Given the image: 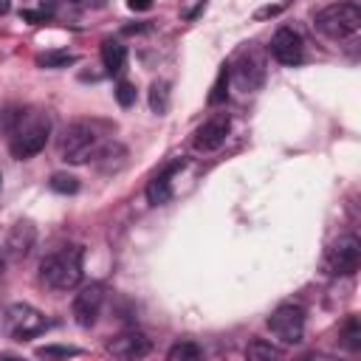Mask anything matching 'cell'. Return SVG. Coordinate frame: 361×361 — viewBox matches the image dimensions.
Segmentation results:
<instances>
[{
	"mask_svg": "<svg viewBox=\"0 0 361 361\" xmlns=\"http://www.w3.org/2000/svg\"><path fill=\"white\" fill-rule=\"evenodd\" d=\"M11 116L6 118V127L11 133L8 149L17 161L34 158L37 152L45 149L48 135H51V118L42 110H8Z\"/></svg>",
	"mask_w": 361,
	"mask_h": 361,
	"instance_id": "1",
	"label": "cell"
},
{
	"mask_svg": "<svg viewBox=\"0 0 361 361\" xmlns=\"http://www.w3.org/2000/svg\"><path fill=\"white\" fill-rule=\"evenodd\" d=\"M110 133V124L104 121H87L79 118L73 124H68L59 135V158L65 164H87L96 158V152L104 147V141Z\"/></svg>",
	"mask_w": 361,
	"mask_h": 361,
	"instance_id": "2",
	"label": "cell"
},
{
	"mask_svg": "<svg viewBox=\"0 0 361 361\" xmlns=\"http://www.w3.org/2000/svg\"><path fill=\"white\" fill-rule=\"evenodd\" d=\"M82 245H62L42 257L39 279L54 290H73L82 282Z\"/></svg>",
	"mask_w": 361,
	"mask_h": 361,
	"instance_id": "3",
	"label": "cell"
},
{
	"mask_svg": "<svg viewBox=\"0 0 361 361\" xmlns=\"http://www.w3.org/2000/svg\"><path fill=\"white\" fill-rule=\"evenodd\" d=\"M313 25L327 39H347V37L358 34V28H361V6L353 0L330 3L316 11Z\"/></svg>",
	"mask_w": 361,
	"mask_h": 361,
	"instance_id": "4",
	"label": "cell"
},
{
	"mask_svg": "<svg viewBox=\"0 0 361 361\" xmlns=\"http://www.w3.org/2000/svg\"><path fill=\"white\" fill-rule=\"evenodd\" d=\"M45 327H48V319L25 302H14L0 310V330L14 341H28V338L45 333Z\"/></svg>",
	"mask_w": 361,
	"mask_h": 361,
	"instance_id": "5",
	"label": "cell"
},
{
	"mask_svg": "<svg viewBox=\"0 0 361 361\" xmlns=\"http://www.w3.org/2000/svg\"><path fill=\"white\" fill-rule=\"evenodd\" d=\"M361 265V243L355 234H341L327 248V268L336 276H353Z\"/></svg>",
	"mask_w": 361,
	"mask_h": 361,
	"instance_id": "6",
	"label": "cell"
},
{
	"mask_svg": "<svg viewBox=\"0 0 361 361\" xmlns=\"http://www.w3.org/2000/svg\"><path fill=\"white\" fill-rule=\"evenodd\" d=\"M268 330L282 344H299L305 336V310L299 305H279L268 316Z\"/></svg>",
	"mask_w": 361,
	"mask_h": 361,
	"instance_id": "7",
	"label": "cell"
},
{
	"mask_svg": "<svg viewBox=\"0 0 361 361\" xmlns=\"http://www.w3.org/2000/svg\"><path fill=\"white\" fill-rule=\"evenodd\" d=\"M268 51H271V56H274L279 65L293 68V65H299V62L305 59V39H302V34H299L296 28L282 25V28H276V34L271 37Z\"/></svg>",
	"mask_w": 361,
	"mask_h": 361,
	"instance_id": "8",
	"label": "cell"
},
{
	"mask_svg": "<svg viewBox=\"0 0 361 361\" xmlns=\"http://www.w3.org/2000/svg\"><path fill=\"white\" fill-rule=\"evenodd\" d=\"M104 305V285L102 282H90L85 285L76 296H73V322L79 327H93L99 313Z\"/></svg>",
	"mask_w": 361,
	"mask_h": 361,
	"instance_id": "9",
	"label": "cell"
},
{
	"mask_svg": "<svg viewBox=\"0 0 361 361\" xmlns=\"http://www.w3.org/2000/svg\"><path fill=\"white\" fill-rule=\"evenodd\" d=\"M228 130H231V116H228V113H214V116H209V118L197 127L192 144H195L197 152H214V149H220V147L226 144Z\"/></svg>",
	"mask_w": 361,
	"mask_h": 361,
	"instance_id": "10",
	"label": "cell"
},
{
	"mask_svg": "<svg viewBox=\"0 0 361 361\" xmlns=\"http://www.w3.org/2000/svg\"><path fill=\"white\" fill-rule=\"evenodd\" d=\"M152 350V341L141 330H121L107 341V353L116 358H144Z\"/></svg>",
	"mask_w": 361,
	"mask_h": 361,
	"instance_id": "11",
	"label": "cell"
},
{
	"mask_svg": "<svg viewBox=\"0 0 361 361\" xmlns=\"http://www.w3.org/2000/svg\"><path fill=\"white\" fill-rule=\"evenodd\" d=\"M183 158H175V161H169L161 172H155L152 178H149V183H147V200L152 203V206H164V203H169L172 200V178H175V172L178 169H183Z\"/></svg>",
	"mask_w": 361,
	"mask_h": 361,
	"instance_id": "12",
	"label": "cell"
},
{
	"mask_svg": "<svg viewBox=\"0 0 361 361\" xmlns=\"http://www.w3.org/2000/svg\"><path fill=\"white\" fill-rule=\"evenodd\" d=\"M262 79H265L262 59H259L254 51L240 54V62H237V68H234V82H237V87H240L243 93H251V90H257V87L262 85Z\"/></svg>",
	"mask_w": 361,
	"mask_h": 361,
	"instance_id": "13",
	"label": "cell"
},
{
	"mask_svg": "<svg viewBox=\"0 0 361 361\" xmlns=\"http://www.w3.org/2000/svg\"><path fill=\"white\" fill-rule=\"evenodd\" d=\"M37 243V228L28 223V220H20L11 226L8 237H6V254L14 257V259H23Z\"/></svg>",
	"mask_w": 361,
	"mask_h": 361,
	"instance_id": "14",
	"label": "cell"
},
{
	"mask_svg": "<svg viewBox=\"0 0 361 361\" xmlns=\"http://www.w3.org/2000/svg\"><path fill=\"white\" fill-rule=\"evenodd\" d=\"M102 65L110 76H121L127 68V45L118 39H104L102 42Z\"/></svg>",
	"mask_w": 361,
	"mask_h": 361,
	"instance_id": "15",
	"label": "cell"
},
{
	"mask_svg": "<svg viewBox=\"0 0 361 361\" xmlns=\"http://www.w3.org/2000/svg\"><path fill=\"white\" fill-rule=\"evenodd\" d=\"M39 8L48 14V20H59V23H73L79 20L85 0H42Z\"/></svg>",
	"mask_w": 361,
	"mask_h": 361,
	"instance_id": "16",
	"label": "cell"
},
{
	"mask_svg": "<svg viewBox=\"0 0 361 361\" xmlns=\"http://www.w3.org/2000/svg\"><path fill=\"white\" fill-rule=\"evenodd\" d=\"M245 358L251 361H271V358H282V350L265 338H254L248 347H245Z\"/></svg>",
	"mask_w": 361,
	"mask_h": 361,
	"instance_id": "17",
	"label": "cell"
},
{
	"mask_svg": "<svg viewBox=\"0 0 361 361\" xmlns=\"http://www.w3.org/2000/svg\"><path fill=\"white\" fill-rule=\"evenodd\" d=\"M149 110L158 113V116H164L169 110V82H164V79L152 82V87H149Z\"/></svg>",
	"mask_w": 361,
	"mask_h": 361,
	"instance_id": "18",
	"label": "cell"
},
{
	"mask_svg": "<svg viewBox=\"0 0 361 361\" xmlns=\"http://www.w3.org/2000/svg\"><path fill=\"white\" fill-rule=\"evenodd\" d=\"M73 62H76V54H68V51H45L37 56L39 68H68Z\"/></svg>",
	"mask_w": 361,
	"mask_h": 361,
	"instance_id": "19",
	"label": "cell"
},
{
	"mask_svg": "<svg viewBox=\"0 0 361 361\" xmlns=\"http://www.w3.org/2000/svg\"><path fill=\"white\" fill-rule=\"evenodd\" d=\"M203 355V350L195 344V341H178L175 347H169L166 358L169 361H197Z\"/></svg>",
	"mask_w": 361,
	"mask_h": 361,
	"instance_id": "20",
	"label": "cell"
},
{
	"mask_svg": "<svg viewBox=\"0 0 361 361\" xmlns=\"http://www.w3.org/2000/svg\"><path fill=\"white\" fill-rule=\"evenodd\" d=\"M341 344L347 347V350H361V324H358V316H350L347 319V324H344V330H341Z\"/></svg>",
	"mask_w": 361,
	"mask_h": 361,
	"instance_id": "21",
	"label": "cell"
},
{
	"mask_svg": "<svg viewBox=\"0 0 361 361\" xmlns=\"http://www.w3.org/2000/svg\"><path fill=\"white\" fill-rule=\"evenodd\" d=\"M51 189L54 192H59V195H76L79 192V180L73 178V175H68V172H56V175H51Z\"/></svg>",
	"mask_w": 361,
	"mask_h": 361,
	"instance_id": "22",
	"label": "cell"
},
{
	"mask_svg": "<svg viewBox=\"0 0 361 361\" xmlns=\"http://www.w3.org/2000/svg\"><path fill=\"white\" fill-rule=\"evenodd\" d=\"M228 76H231V68L223 65L220 73H217V82H214V87H212V93H209V104H220V102H226V85H228Z\"/></svg>",
	"mask_w": 361,
	"mask_h": 361,
	"instance_id": "23",
	"label": "cell"
},
{
	"mask_svg": "<svg viewBox=\"0 0 361 361\" xmlns=\"http://www.w3.org/2000/svg\"><path fill=\"white\" fill-rule=\"evenodd\" d=\"M116 102L121 104V107H133L135 104V87L127 82V79H118V85H116Z\"/></svg>",
	"mask_w": 361,
	"mask_h": 361,
	"instance_id": "24",
	"label": "cell"
},
{
	"mask_svg": "<svg viewBox=\"0 0 361 361\" xmlns=\"http://www.w3.org/2000/svg\"><path fill=\"white\" fill-rule=\"evenodd\" d=\"M39 358H68V355H79L76 347H56V344H48V347H39L37 350Z\"/></svg>",
	"mask_w": 361,
	"mask_h": 361,
	"instance_id": "25",
	"label": "cell"
},
{
	"mask_svg": "<svg viewBox=\"0 0 361 361\" xmlns=\"http://www.w3.org/2000/svg\"><path fill=\"white\" fill-rule=\"evenodd\" d=\"M23 20L28 23H48V14L39 8V11H23Z\"/></svg>",
	"mask_w": 361,
	"mask_h": 361,
	"instance_id": "26",
	"label": "cell"
},
{
	"mask_svg": "<svg viewBox=\"0 0 361 361\" xmlns=\"http://www.w3.org/2000/svg\"><path fill=\"white\" fill-rule=\"evenodd\" d=\"M127 6L133 11H149L152 8V0H127Z\"/></svg>",
	"mask_w": 361,
	"mask_h": 361,
	"instance_id": "27",
	"label": "cell"
},
{
	"mask_svg": "<svg viewBox=\"0 0 361 361\" xmlns=\"http://www.w3.org/2000/svg\"><path fill=\"white\" fill-rule=\"evenodd\" d=\"M282 11V6H268V8H259L257 11V20H262V17H274V14H279Z\"/></svg>",
	"mask_w": 361,
	"mask_h": 361,
	"instance_id": "28",
	"label": "cell"
},
{
	"mask_svg": "<svg viewBox=\"0 0 361 361\" xmlns=\"http://www.w3.org/2000/svg\"><path fill=\"white\" fill-rule=\"evenodd\" d=\"M8 8H11V0H0V17L8 14Z\"/></svg>",
	"mask_w": 361,
	"mask_h": 361,
	"instance_id": "29",
	"label": "cell"
},
{
	"mask_svg": "<svg viewBox=\"0 0 361 361\" xmlns=\"http://www.w3.org/2000/svg\"><path fill=\"white\" fill-rule=\"evenodd\" d=\"M6 271V257H3V251H0V274Z\"/></svg>",
	"mask_w": 361,
	"mask_h": 361,
	"instance_id": "30",
	"label": "cell"
},
{
	"mask_svg": "<svg viewBox=\"0 0 361 361\" xmlns=\"http://www.w3.org/2000/svg\"><path fill=\"white\" fill-rule=\"evenodd\" d=\"M0 180H3V178H0Z\"/></svg>",
	"mask_w": 361,
	"mask_h": 361,
	"instance_id": "31",
	"label": "cell"
}]
</instances>
